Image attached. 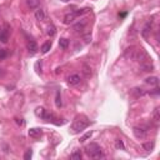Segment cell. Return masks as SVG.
Segmentation results:
<instances>
[{"label": "cell", "instance_id": "cell-1", "mask_svg": "<svg viewBox=\"0 0 160 160\" xmlns=\"http://www.w3.org/2000/svg\"><path fill=\"white\" fill-rule=\"evenodd\" d=\"M85 153H86L88 156H90V158H93V159L104 158V154H103L100 146L98 145V144H95V143H90L89 145H86L85 146Z\"/></svg>", "mask_w": 160, "mask_h": 160}, {"label": "cell", "instance_id": "cell-2", "mask_svg": "<svg viewBox=\"0 0 160 160\" xmlns=\"http://www.w3.org/2000/svg\"><path fill=\"white\" fill-rule=\"evenodd\" d=\"M89 124H90V123H89V120H88V119H83V118H79V117H78V118L74 120L73 125H71V130H73L75 134H78V133H80L81 130L86 129V128L89 126Z\"/></svg>", "mask_w": 160, "mask_h": 160}, {"label": "cell", "instance_id": "cell-3", "mask_svg": "<svg viewBox=\"0 0 160 160\" xmlns=\"http://www.w3.org/2000/svg\"><path fill=\"white\" fill-rule=\"evenodd\" d=\"M148 59H150V58H149L148 53H146L144 49H138L136 50L135 59H134V60H136V61H139V63H143V61H145V60H148Z\"/></svg>", "mask_w": 160, "mask_h": 160}, {"label": "cell", "instance_id": "cell-4", "mask_svg": "<svg viewBox=\"0 0 160 160\" xmlns=\"http://www.w3.org/2000/svg\"><path fill=\"white\" fill-rule=\"evenodd\" d=\"M140 69L143 71H153L154 70V64H153L151 59H148V60L140 63Z\"/></svg>", "mask_w": 160, "mask_h": 160}, {"label": "cell", "instance_id": "cell-5", "mask_svg": "<svg viewBox=\"0 0 160 160\" xmlns=\"http://www.w3.org/2000/svg\"><path fill=\"white\" fill-rule=\"evenodd\" d=\"M135 53H136L135 46H130V48H128L126 50H125L124 56L126 59H129V60H134V59H135Z\"/></svg>", "mask_w": 160, "mask_h": 160}, {"label": "cell", "instance_id": "cell-6", "mask_svg": "<svg viewBox=\"0 0 160 160\" xmlns=\"http://www.w3.org/2000/svg\"><path fill=\"white\" fill-rule=\"evenodd\" d=\"M151 29H153V21H148V23L145 24V26L143 28L142 30V35L145 38V39H148L150 33H151Z\"/></svg>", "mask_w": 160, "mask_h": 160}, {"label": "cell", "instance_id": "cell-7", "mask_svg": "<svg viewBox=\"0 0 160 160\" xmlns=\"http://www.w3.org/2000/svg\"><path fill=\"white\" fill-rule=\"evenodd\" d=\"M80 81H81V78H80V75H78V74H73V75H70V76L68 78V84L69 85H78V84H80Z\"/></svg>", "mask_w": 160, "mask_h": 160}, {"label": "cell", "instance_id": "cell-8", "mask_svg": "<svg viewBox=\"0 0 160 160\" xmlns=\"http://www.w3.org/2000/svg\"><path fill=\"white\" fill-rule=\"evenodd\" d=\"M133 133L138 139H143V138H145V135H146V130H144L143 128H138V126H135L133 129Z\"/></svg>", "mask_w": 160, "mask_h": 160}, {"label": "cell", "instance_id": "cell-9", "mask_svg": "<svg viewBox=\"0 0 160 160\" xmlns=\"http://www.w3.org/2000/svg\"><path fill=\"white\" fill-rule=\"evenodd\" d=\"M35 19L39 21H45L46 20V13L44 9H38L35 11Z\"/></svg>", "mask_w": 160, "mask_h": 160}, {"label": "cell", "instance_id": "cell-10", "mask_svg": "<svg viewBox=\"0 0 160 160\" xmlns=\"http://www.w3.org/2000/svg\"><path fill=\"white\" fill-rule=\"evenodd\" d=\"M85 26H86V21L81 20V21H79V23H76L74 25L73 29L76 31V33H83V31L85 30Z\"/></svg>", "mask_w": 160, "mask_h": 160}, {"label": "cell", "instance_id": "cell-11", "mask_svg": "<svg viewBox=\"0 0 160 160\" xmlns=\"http://www.w3.org/2000/svg\"><path fill=\"white\" fill-rule=\"evenodd\" d=\"M8 40H9V30L1 28V29H0V41L6 44L8 43Z\"/></svg>", "mask_w": 160, "mask_h": 160}, {"label": "cell", "instance_id": "cell-12", "mask_svg": "<svg viewBox=\"0 0 160 160\" xmlns=\"http://www.w3.org/2000/svg\"><path fill=\"white\" fill-rule=\"evenodd\" d=\"M26 48H28V50H29V53L31 55H34L38 51V45H36V43L34 41V40H30V41L28 43Z\"/></svg>", "mask_w": 160, "mask_h": 160}, {"label": "cell", "instance_id": "cell-13", "mask_svg": "<svg viewBox=\"0 0 160 160\" xmlns=\"http://www.w3.org/2000/svg\"><path fill=\"white\" fill-rule=\"evenodd\" d=\"M145 83L150 86H158L159 84V78L158 76H149L145 79Z\"/></svg>", "mask_w": 160, "mask_h": 160}, {"label": "cell", "instance_id": "cell-14", "mask_svg": "<svg viewBox=\"0 0 160 160\" xmlns=\"http://www.w3.org/2000/svg\"><path fill=\"white\" fill-rule=\"evenodd\" d=\"M41 134H43V131L40 128H33V129L29 130V136L30 138H35L36 139V138H39Z\"/></svg>", "mask_w": 160, "mask_h": 160}, {"label": "cell", "instance_id": "cell-15", "mask_svg": "<svg viewBox=\"0 0 160 160\" xmlns=\"http://www.w3.org/2000/svg\"><path fill=\"white\" fill-rule=\"evenodd\" d=\"M131 94H133L135 98H140V96H144L146 94V92L142 88H135V89L131 90Z\"/></svg>", "mask_w": 160, "mask_h": 160}, {"label": "cell", "instance_id": "cell-16", "mask_svg": "<svg viewBox=\"0 0 160 160\" xmlns=\"http://www.w3.org/2000/svg\"><path fill=\"white\" fill-rule=\"evenodd\" d=\"M75 18H76V15L74 14V13H70V14H67L64 16V24H70V23H73V21L75 20Z\"/></svg>", "mask_w": 160, "mask_h": 160}, {"label": "cell", "instance_id": "cell-17", "mask_svg": "<svg viewBox=\"0 0 160 160\" xmlns=\"http://www.w3.org/2000/svg\"><path fill=\"white\" fill-rule=\"evenodd\" d=\"M142 146H143L144 150H146V151H151V150L154 149L155 144H154V142H146V143H143Z\"/></svg>", "mask_w": 160, "mask_h": 160}, {"label": "cell", "instance_id": "cell-18", "mask_svg": "<svg viewBox=\"0 0 160 160\" xmlns=\"http://www.w3.org/2000/svg\"><path fill=\"white\" fill-rule=\"evenodd\" d=\"M83 74L85 75V78H90V76L93 75V73H92V68H90L89 65L84 64V65H83Z\"/></svg>", "mask_w": 160, "mask_h": 160}, {"label": "cell", "instance_id": "cell-19", "mask_svg": "<svg viewBox=\"0 0 160 160\" xmlns=\"http://www.w3.org/2000/svg\"><path fill=\"white\" fill-rule=\"evenodd\" d=\"M26 4L30 9H36L40 5V0H28Z\"/></svg>", "mask_w": 160, "mask_h": 160}, {"label": "cell", "instance_id": "cell-20", "mask_svg": "<svg viewBox=\"0 0 160 160\" xmlns=\"http://www.w3.org/2000/svg\"><path fill=\"white\" fill-rule=\"evenodd\" d=\"M59 46H60L61 49H68V46H69V40L65 39V38H61V39L59 40Z\"/></svg>", "mask_w": 160, "mask_h": 160}, {"label": "cell", "instance_id": "cell-21", "mask_svg": "<svg viewBox=\"0 0 160 160\" xmlns=\"http://www.w3.org/2000/svg\"><path fill=\"white\" fill-rule=\"evenodd\" d=\"M115 148H117V150H125V145H124L123 140L121 139L115 140Z\"/></svg>", "mask_w": 160, "mask_h": 160}, {"label": "cell", "instance_id": "cell-22", "mask_svg": "<svg viewBox=\"0 0 160 160\" xmlns=\"http://www.w3.org/2000/svg\"><path fill=\"white\" fill-rule=\"evenodd\" d=\"M55 105L56 108H61L63 103H61V96H60V92H56V96H55Z\"/></svg>", "mask_w": 160, "mask_h": 160}, {"label": "cell", "instance_id": "cell-23", "mask_svg": "<svg viewBox=\"0 0 160 160\" xmlns=\"http://www.w3.org/2000/svg\"><path fill=\"white\" fill-rule=\"evenodd\" d=\"M153 120H154L155 123H159V120H160V109L159 108H156L154 113H153Z\"/></svg>", "mask_w": 160, "mask_h": 160}, {"label": "cell", "instance_id": "cell-24", "mask_svg": "<svg viewBox=\"0 0 160 160\" xmlns=\"http://www.w3.org/2000/svg\"><path fill=\"white\" fill-rule=\"evenodd\" d=\"M56 34V28L54 26V25H49L48 28V35L49 36H54Z\"/></svg>", "mask_w": 160, "mask_h": 160}, {"label": "cell", "instance_id": "cell-25", "mask_svg": "<svg viewBox=\"0 0 160 160\" xmlns=\"http://www.w3.org/2000/svg\"><path fill=\"white\" fill-rule=\"evenodd\" d=\"M50 48H51V43H45L44 45L41 46V53H44V54H46V53L50 50Z\"/></svg>", "mask_w": 160, "mask_h": 160}, {"label": "cell", "instance_id": "cell-26", "mask_svg": "<svg viewBox=\"0 0 160 160\" xmlns=\"http://www.w3.org/2000/svg\"><path fill=\"white\" fill-rule=\"evenodd\" d=\"M81 156H83V155H81V151H80V150H76V151H74L73 154L70 155V158H71V159L80 160V159H81Z\"/></svg>", "mask_w": 160, "mask_h": 160}, {"label": "cell", "instance_id": "cell-27", "mask_svg": "<svg viewBox=\"0 0 160 160\" xmlns=\"http://www.w3.org/2000/svg\"><path fill=\"white\" fill-rule=\"evenodd\" d=\"M92 135H93V133H92V131H88L86 134H84V135L80 138V140H79V142H80V143H84V142H85V140H88V139H89V138L92 136Z\"/></svg>", "mask_w": 160, "mask_h": 160}, {"label": "cell", "instance_id": "cell-28", "mask_svg": "<svg viewBox=\"0 0 160 160\" xmlns=\"http://www.w3.org/2000/svg\"><path fill=\"white\" fill-rule=\"evenodd\" d=\"M8 56V53H6L5 49H0V61L4 60V59Z\"/></svg>", "mask_w": 160, "mask_h": 160}, {"label": "cell", "instance_id": "cell-29", "mask_svg": "<svg viewBox=\"0 0 160 160\" xmlns=\"http://www.w3.org/2000/svg\"><path fill=\"white\" fill-rule=\"evenodd\" d=\"M44 113H45V110H44L43 108H38L36 109V111H35V114L38 115V117H40V118H43V115H44Z\"/></svg>", "mask_w": 160, "mask_h": 160}, {"label": "cell", "instance_id": "cell-30", "mask_svg": "<svg viewBox=\"0 0 160 160\" xmlns=\"http://www.w3.org/2000/svg\"><path fill=\"white\" fill-rule=\"evenodd\" d=\"M31 156H33V151H31V150H28V151L25 153V155H24V159L25 160H30Z\"/></svg>", "mask_w": 160, "mask_h": 160}, {"label": "cell", "instance_id": "cell-31", "mask_svg": "<svg viewBox=\"0 0 160 160\" xmlns=\"http://www.w3.org/2000/svg\"><path fill=\"white\" fill-rule=\"evenodd\" d=\"M84 39H85V43H90L92 41V35H90V34H86V35H84Z\"/></svg>", "mask_w": 160, "mask_h": 160}, {"label": "cell", "instance_id": "cell-32", "mask_svg": "<svg viewBox=\"0 0 160 160\" xmlns=\"http://www.w3.org/2000/svg\"><path fill=\"white\" fill-rule=\"evenodd\" d=\"M160 93V90H159V88H155V89L154 90H153V92H150L149 94H150V95H158V94Z\"/></svg>", "mask_w": 160, "mask_h": 160}, {"label": "cell", "instance_id": "cell-33", "mask_svg": "<svg viewBox=\"0 0 160 160\" xmlns=\"http://www.w3.org/2000/svg\"><path fill=\"white\" fill-rule=\"evenodd\" d=\"M15 121H16V124H19V125H21V126H23V125H25V121L23 120V119H15Z\"/></svg>", "mask_w": 160, "mask_h": 160}, {"label": "cell", "instance_id": "cell-34", "mask_svg": "<svg viewBox=\"0 0 160 160\" xmlns=\"http://www.w3.org/2000/svg\"><path fill=\"white\" fill-rule=\"evenodd\" d=\"M5 74V71H4V69H1L0 68V76H3V75Z\"/></svg>", "mask_w": 160, "mask_h": 160}, {"label": "cell", "instance_id": "cell-35", "mask_svg": "<svg viewBox=\"0 0 160 160\" xmlns=\"http://www.w3.org/2000/svg\"><path fill=\"white\" fill-rule=\"evenodd\" d=\"M61 1H64V3H67V1H69V0H61Z\"/></svg>", "mask_w": 160, "mask_h": 160}]
</instances>
